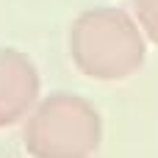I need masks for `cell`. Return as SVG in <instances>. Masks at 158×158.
Returning <instances> with one entry per match:
<instances>
[{"mask_svg": "<svg viewBox=\"0 0 158 158\" xmlns=\"http://www.w3.org/2000/svg\"><path fill=\"white\" fill-rule=\"evenodd\" d=\"M25 117L22 144L31 158H92L103 142L100 111L75 92H53Z\"/></svg>", "mask_w": 158, "mask_h": 158, "instance_id": "obj_2", "label": "cell"}, {"mask_svg": "<svg viewBox=\"0 0 158 158\" xmlns=\"http://www.w3.org/2000/svg\"><path fill=\"white\" fill-rule=\"evenodd\" d=\"M42 78L28 53L0 47V128H8L33 108L39 100Z\"/></svg>", "mask_w": 158, "mask_h": 158, "instance_id": "obj_3", "label": "cell"}, {"mask_svg": "<svg viewBox=\"0 0 158 158\" xmlns=\"http://www.w3.org/2000/svg\"><path fill=\"white\" fill-rule=\"evenodd\" d=\"M69 58L92 81H125L144 67L147 39L136 19L111 6L86 8L69 25Z\"/></svg>", "mask_w": 158, "mask_h": 158, "instance_id": "obj_1", "label": "cell"}, {"mask_svg": "<svg viewBox=\"0 0 158 158\" xmlns=\"http://www.w3.org/2000/svg\"><path fill=\"white\" fill-rule=\"evenodd\" d=\"M133 19L144 39L158 44V0H133Z\"/></svg>", "mask_w": 158, "mask_h": 158, "instance_id": "obj_4", "label": "cell"}]
</instances>
